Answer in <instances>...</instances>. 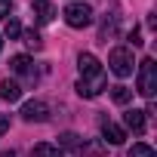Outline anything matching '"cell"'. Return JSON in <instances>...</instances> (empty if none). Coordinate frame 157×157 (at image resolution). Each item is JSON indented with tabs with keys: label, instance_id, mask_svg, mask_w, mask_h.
<instances>
[{
	"label": "cell",
	"instance_id": "1",
	"mask_svg": "<svg viewBox=\"0 0 157 157\" xmlns=\"http://www.w3.org/2000/svg\"><path fill=\"white\" fill-rule=\"evenodd\" d=\"M77 68H80V80H77V93L83 99H96L105 90V68L99 65V59L93 52H80L77 59Z\"/></svg>",
	"mask_w": 157,
	"mask_h": 157
},
{
	"label": "cell",
	"instance_id": "2",
	"mask_svg": "<svg viewBox=\"0 0 157 157\" xmlns=\"http://www.w3.org/2000/svg\"><path fill=\"white\" fill-rule=\"evenodd\" d=\"M154 90H157V65H154V59H142V65H139V80H136V93L151 102V99H154Z\"/></svg>",
	"mask_w": 157,
	"mask_h": 157
},
{
	"label": "cell",
	"instance_id": "3",
	"mask_svg": "<svg viewBox=\"0 0 157 157\" xmlns=\"http://www.w3.org/2000/svg\"><path fill=\"white\" fill-rule=\"evenodd\" d=\"M108 68H111L117 77H129L132 68H136V62H132V49H129V46H114L111 56H108Z\"/></svg>",
	"mask_w": 157,
	"mask_h": 157
},
{
	"label": "cell",
	"instance_id": "4",
	"mask_svg": "<svg viewBox=\"0 0 157 157\" xmlns=\"http://www.w3.org/2000/svg\"><path fill=\"white\" fill-rule=\"evenodd\" d=\"M65 22H68L71 28H86V25H93V6H86V3H68V6H65Z\"/></svg>",
	"mask_w": 157,
	"mask_h": 157
},
{
	"label": "cell",
	"instance_id": "5",
	"mask_svg": "<svg viewBox=\"0 0 157 157\" xmlns=\"http://www.w3.org/2000/svg\"><path fill=\"white\" fill-rule=\"evenodd\" d=\"M22 117H25L28 123H46V120H49V105L40 102V99H31V102L22 105Z\"/></svg>",
	"mask_w": 157,
	"mask_h": 157
},
{
	"label": "cell",
	"instance_id": "6",
	"mask_svg": "<svg viewBox=\"0 0 157 157\" xmlns=\"http://www.w3.org/2000/svg\"><path fill=\"white\" fill-rule=\"evenodd\" d=\"M10 68H13L19 77H25L28 83H37V68H34V59H28V56H13V59H10Z\"/></svg>",
	"mask_w": 157,
	"mask_h": 157
},
{
	"label": "cell",
	"instance_id": "7",
	"mask_svg": "<svg viewBox=\"0 0 157 157\" xmlns=\"http://www.w3.org/2000/svg\"><path fill=\"white\" fill-rule=\"evenodd\" d=\"M31 10H34V22H37V25H49V22L56 19V6H52V0H34Z\"/></svg>",
	"mask_w": 157,
	"mask_h": 157
},
{
	"label": "cell",
	"instance_id": "8",
	"mask_svg": "<svg viewBox=\"0 0 157 157\" xmlns=\"http://www.w3.org/2000/svg\"><path fill=\"white\" fill-rule=\"evenodd\" d=\"M117 31H120V13H108L105 16V22H102V28H99V40H114L117 37Z\"/></svg>",
	"mask_w": 157,
	"mask_h": 157
},
{
	"label": "cell",
	"instance_id": "9",
	"mask_svg": "<svg viewBox=\"0 0 157 157\" xmlns=\"http://www.w3.org/2000/svg\"><path fill=\"white\" fill-rule=\"evenodd\" d=\"M123 123L136 132V136H142L145 132V111H139V108H129L126 114H123Z\"/></svg>",
	"mask_w": 157,
	"mask_h": 157
},
{
	"label": "cell",
	"instance_id": "10",
	"mask_svg": "<svg viewBox=\"0 0 157 157\" xmlns=\"http://www.w3.org/2000/svg\"><path fill=\"white\" fill-rule=\"evenodd\" d=\"M102 136H105L108 145H123V139H126V132L117 123H111V120H102Z\"/></svg>",
	"mask_w": 157,
	"mask_h": 157
},
{
	"label": "cell",
	"instance_id": "11",
	"mask_svg": "<svg viewBox=\"0 0 157 157\" xmlns=\"http://www.w3.org/2000/svg\"><path fill=\"white\" fill-rule=\"evenodd\" d=\"M74 154H80V157H102L105 154V145L102 142H83L80 139V145L74 148Z\"/></svg>",
	"mask_w": 157,
	"mask_h": 157
},
{
	"label": "cell",
	"instance_id": "12",
	"mask_svg": "<svg viewBox=\"0 0 157 157\" xmlns=\"http://www.w3.org/2000/svg\"><path fill=\"white\" fill-rule=\"evenodd\" d=\"M0 99L19 102V99H22V86H19L16 80H0Z\"/></svg>",
	"mask_w": 157,
	"mask_h": 157
},
{
	"label": "cell",
	"instance_id": "13",
	"mask_svg": "<svg viewBox=\"0 0 157 157\" xmlns=\"http://www.w3.org/2000/svg\"><path fill=\"white\" fill-rule=\"evenodd\" d=\"M31 157H65V151H59V148L49 145V142H40V145H34Z\"/></svg>",
	"mask_w": 157,
	"mask_h": 157
},
{
	"label": "cell",
	"instance_id": "14",
	"mask_svg": "<svg viewBox=\"0 0 157 157\" xmlns=\"http://www.w3.org/2000/svg\"><path fill=\"white\" fill-rule=\"evenodd\" d=\"M111 99H114L117 105H126V102L132 99V90L123 86V83H117V86H111Z\"/></svg>",
	"mask_w": 157,
	"mask_h": 157
},
{
	"label": "cell",
	"instance_id": "15",
	"mask_svg": "<svg viewBox=\"0 0 157 157\" xmlns=\"http://www.w3.org/2000/svg\"><path fill=\"white\" fill-rule=\"evenodd\" d=\"M59 145L68 148V151H74L77 145H80V136H77V132H62V136H59Z\"/></svg>",
	"mask_w": 157,
	"mask_h": 157
},
{
	"label": "cell",
	"instance_id": "16",
	"mask_svg": "<svg viewBox=\"0 0 157 157\" xmlns=\"http://www.w3.org/2000/svg\"><path fill=\"white\" fill-rule=\"evenodd\" d=\"M129 157H157V154H154V148H151V145L139 142V145H132V148H129Z\"/></svg>",
	"mask_w": 157,
	"mask_h": 157
},
{
	"label": "cell",
	"instance_id": "17",
	"mask_svg": "<svg viewBox=\"0 0 157 157\" xmlns=\"http://www.w3.org/2000/svg\"><path fill=\"white\" fill-rule=\"evenodd\" d=\"M6 37L10 40H16V37H22V25H19V19H6Z\"/></svg>",
	"mask_w": 157,
	"mask_h": 157
},
{
	"label": "cell",
	"instance_id": "18",
	"mask_svg": "<svg viewBox=\"0 0 157 157\" xmlns=\"http://www.w3.org/2000/svg\"><path fill=\"white\" fill-rule=\"evenodd\" d=\"M25 43H28L31 49H40V46H43V40H40L37 31H25Z\"/></svg>",
	"mask_w": 157,
	"mask_h": 157
},
{
	"label": "cell",
	"instance_id": "19",
	"mask_svg": "<svg viewBox=\"0 0 157 157\" xmlns=\"http://www.w3.org/2000/svg\"><path fill=\"white\" fill-rule=\"evenodd\" d=\"M126 40H129V46H132V49H136V46H142V43H145V40H142V31H139V28H132V31H129V34H126Z\"/></svg>",
	"mask_w": 157,
	"mask_h": 157
},
{
	"label": "cell",
	"instance_id": "20",
	"mask_svg": "<svg viewBox=\"0 0 157 157\" xmlns=\"http://www.w3.org/2000/svg\"><path fill=\"white\" fill-rule=\"evenodd\" d=\"M10 13H13V3L10 0H0V19H10Z\"/></svg>",
	"mask_w": 157,
	"mask_h": 157
},
{
	"label": "cell",
	"instance_id": "21",
	"mask_svg": "<svg viewBox=\"0 0 157 157\" xmlns=\"http://www.w3.org/2000/svg\"><path fill=\"white\" fill-rule=\"evenodd\" d=\"M6 129H10V117H6V114H0V136H3Z\"/></svg>",
	"mask_w": 157,
	"mask_h": 157
},
{
	"label": "cell",
	"instance_id": "22",
	"mask_svg": "<svg viewBox=\"0 0 157 157\" xmlns=\"http://www.w3.org/2000/svg\"><path fill=\"white\" fill-rule=\"evenodd\" d=\"M0 157H16V151H0Z\"/></svg>",
	"mask_w": 157,
	"mask_h": 157
},
{
	"label": "cell",
	"instance_id": "23",
	"mask_svg": "<svg viewBox=\"0 0 157 157\" xmlns=\"http://www.w3.org/2000/svg\"><path fill=\"white\" fill-rule=\"evenodd\" d=\"M0 49H3V37H0Z\"/></svg>",
	"mask_w": 157,
	"mask_h": 157
}]
</instances>
